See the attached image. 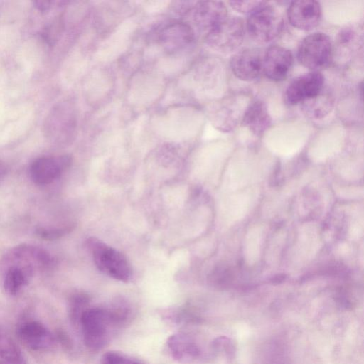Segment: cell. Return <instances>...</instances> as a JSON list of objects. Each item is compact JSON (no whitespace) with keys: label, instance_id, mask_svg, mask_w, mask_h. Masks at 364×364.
I'll return each mask as SVG.
<instances>
[{"label":"cell","instance_id":"23","mask_svg":"<svg viewBox=\"0 0 364 364\" xmlns=\"http://www.w3.org/2000/svg\"><path fill=\"white\" fill-rule=\"evenodd\" d=\"M73 230V225H66L60 228L38 227L36 229V234L43 240H55L63 237Z\"/></svg>","mask_w":364,"mask_h":364},{"label":"cell","instance_id":"11","mask_svg":"<svg viewBox=\"0 0 364 364\" xmlns=\"http://www.w3.org/2000/svg\"><path fill=\"white\" fill-rule=\"evenodd\" d=\"M291 52L279 46H270L262 58V70L265 76L275 82L284 80L292 66Z\"/></svg>","mask_w":364,"mask_h":364},{"label":"cell","instance_id":"22","mask_svg":"<svg viewBox=\"0 0 364 364\" xmlns=\"http://www.w3.org/2000/svg\"><path fill=\"white\" fill-rule=\"evenodd\" d=\"M100 364H145L141 360L124 353L109 350L101 357Z\"/></svg>","mask_w":364,"mask_h":364},{"label":"cell","instance_id":"25","mask_svg":"<svg viewBox=\"0 0 364 364\" xmlns=\"http://www.w3.org/2000/svg\"><path fill=\"white\" fill-rule=\"evenodd\" d=\"M8 173V168L6 164L0 160V183L4 180Z\"/></svg>","mask_w":364,"mask_h":364},{"label":"cell","instance_id":"2","mask_svg":"<svg viewBox=\"0 0 364 364\" xmlns=\"http://www.w3.org/2000/svg\"><path fill=\"white\" fill-rule=\"evenodd\" d=\"M87 247L97 269L108 277L124 282L132 277V268L119 251L96 237H89Z\"/></svg>","mask_w":364,"mask_h":364},{"label":"cell","instance_id":"19","mask_svg":"<svg viewBox=\"0 0 364 364\" xmlns=\"http://www.w3.org/2000/svg\"><path fill=\"white\" fill-rule=\"evenodd\" d=\"M0 364H28L21 348L8 338L0 337Z\"/></svg>","mask_w":364,"mask_h":364},{"label":"cell","instance_id":"10","mask_svg":"<svg viewBox=\"0 0 364 364\" xmlns=\"http://www.w3.org/2000/svg\"><path fill=\"white\" fill-rule=\"evenodd\" d=\"M287 16L294 27L303 31H311L320 23L321 5L319 2L314 0L292 1L288 8Z\"/></svg>","mask_w":364,"mask_h":364},{"label":"cell","instance_id":"1","mask_svg":"<svg viewBox=\"0 0 364 364\" xmlns=\"http://www.w3.org/2000/svg\"><path fill=\"white\" fill-rule=\"evenodd\" d=\"M79 326L84 344L92 351L103 348L115 331L121 328L112 318L107 305L88 307L82 314Z\"/></svg>","mask_w":364,"mask_h":364},{"label":"cell","instance_id":"5","mask_svg":"<svg viewBox=\"0 0 364 364\" xmlns=\"http://www.w3.org/2000/svg\"><path fill=\"white\" fill-rule=\"evenodd\" d=\"M332 55V45L328 36L316 32L305 37L297 52L299 63L304 67L318 71L326 67Z\"/></svg>","mask_w":364,"mask_h":364},{"label":"cell","instance_id":"7","mask_svg":"<svg viewBox=\"0 0 364 364\" xmlns=\"http://www.w3.org/2000/svg\"><path fill=\"white\" fill-rule=\"evenodd\" d=\"M71 164L72 157L68 154L39 157L30 166L31 178L37 185H48L60 178Z\"/></svg>","mask_w":364,"mask_h":364},{"label":"cell","instance_id":"26","mask_svg":"<svg viewBox=\"0 0 364 364\" xmlns=\"http://www.w3.org/2000/svg\"><path fill=\"white\" fill-rule=\"evenodd\" d=\"M34 4H36V6L38 7L40 10H46L48 9L50 4V1H35Z\"/></svg>","mask_w":364,"mask_h":364},{"label":"cell","instance_id":"20","mask_svg":"<svg viewBox=\"0 0 364 364\" xmlns=\"http://www.w3.org/2000/svg\"><path fill=\"white\" fill-rule=\"evenodd\" d=\"M90 299L84 292L73 294L68 299V314L70 322L73 325H79L80 318L84 311L88 308Z\"/></svg>","mask_w":364,"mask_h":364},{"label":"cell","instance_id":"12","mask_svg":"<svg viewBox=\"0 0 364 364\" xmlns=\"http://www.w3.org/2000/svg\"><path fill=\"white\" fill-rule=\"evenodd\" d=\"M262 57L258 50L245 48L237 52L230 60L233 74L243 81H252L262 71Z\"/></svg>","mask_w":364,"mask_h":364},{"label":"cell","instance_id":"3","mask_svg":"<svg viewBox=\"0 0 364 364\" xmlns=\"http://www.w3.org/2000/svg\"><path fill=\"white\" fill-rule=\"evenodd\" d=\"M166 348L171 358L181 364H203L215 356L211 348L207 350L194 335L186 332L171 335Z\"/></svg>","mask_w":364,"mask_h":364},{"label":"cell","instance_id":"17","mask_svg":"<svg viewBox=\"0 0 364 364\" xmlns=\"http://www.w3.org/2000/svg\"><path fill=\"white\" fill-rule=\"evenodd\" d=\"M159 314L166 323L173 326L193 324L200 321L197 312L188 305L164 309Z\"/></svg>","mask_w":364,"mask_h":364},{"label":"cell","instance_id":"9","mask_svg":"<svg viewBox=\"0 0 364 364\" xmlns=\"http://www.w3.org/2000/svg\"><path fill=\"white\" fill-rule=\"evenodd\" d=\"M17 335L22 344L33 350H50L57 343L56 336L44 324L34 320L22 323Z\"/></svg>","mask_w":364,"mask_h":364},{"label":"cell","instance_id":"14","mask_svg":"<svg viewBox=\"0 0 364 364\" xmlns=\"http://www.w3.org/2000/svg\"><path fill=\"white\" fill-rule=\"evenodd\" d=\"M193 31L188 25L174 23L164 27L159 35V40L168 51H177L188 46L193 39Z\"/></svg>","mask_w":364,"mask_h":364},{"label":"cell","instance_id":"24","mask_svg":"<svg viewBox=\"0 0 364 364\" xmlns=\"http://www.w3.org/2000/svg\"><path fill=\"white\" fill-rule=\"evenodd\" d=\"M267 4V2L264 1H232L230 2L231 7L235 10L250 14Z\"/></svg>","mask_w":364,"mask_h":364},{"label":"cell","instance_id":"4","mask_svg":"<svg viewBox=\"0 0 364 364\" xmlns=\"http://www.w3.org/2000/svg\"><path fill=\"white\" fill-rule=\"evenodd\" d=\"M246 28L254 41L265 44L273 41L281 33L283 19L278 11L267 3L250 15Z\"/></svg>","mask_w":364,"mask_h":364},{"label":"cell","instance_id":"21","mask_svg":"<svg viewBox=\"0 0 364 364\" xmlns=\"http://www.w3.org/2000/svg\"><path fill=\"white\" fill-rule=\"evenodd\" d=\"M210 348L214 355H224L228 358H233L235 353L234 342L226 336H220L215 338L210 343Z\"/></svg>","mask_w":364,"mask_h":364},{"label":"cell","instance_id":"16","mask_svg":"<svg viewBox=\"0 0 364 364\" xmlns=\"http://www.w3.org/2000/svg\"><path fill=\"white\" fill-rule=\"evenodd\" d=\"M271 117L265 103L256 100L250 104L246 109L242 124L255 134L259 135L264 132L270 126Z\"/></svg>","mask_w":364,"mask_h":364},{"label":"cell","instance_id":"15","mask_svg":"<svg viewBox=\"0 0 364 364\" xmlns=\"http://www.w3.org/2000/svg\"><path fill=\"white\" fill-rule=\"evenodd\" d=\"M34 267L31 265L13 263L5 270L3 287L10 296H16L26 286L33 274Z\"/></svg>","mask_w":364,"mask_h":364},{"label":"cell","instance_id":"8","mask_svg":"<svg viewBox=\"0 0 364 364\" xmlns=\"http://www.w3.org/2000/svg\"><path fill=\"white\" fill-rule=\"evenodd\" d=\"M324 77L318 71L299 75L289 84L285 98L289 105H296L311 99L322 92Z\"/></svg>","mask_w":364,"mask_h":364},{"label":"cell","instance_id":"6","mask_svg":"<svg viewBox=\"0 0 364 364\" xmlns=\"http://www.w3.org/2000/svg\"><path fill=\"white\" fill-rule=\"evenodd\" d=\"M245 24L237 16H228L222 23L206 34L207 43L216 50L231 53L242 43Z\"/></svg>","mask_w":364,"mask_h":364},{"label":"cell","instance_id":"18","mask_svg":"<svg viewBox=\"0 0 364 364\" xmlns=\"http://www.w3.org/2000/svg\"><path fill=\"white\" fill-rule=\"evenodd\" d=\"M333 105V100L328 94L322 92L316 97L302 102L304 112L309 117L320 119L328 114Z\"/></svg>","mask_w":364,"mask_h":364},{"label":"cell","instance_id":"13","mask_svg":"<svg viewBox=\"0 0 364 364\" xmlns=\"http://www.w3.org/2000/svg\"><path fill=\"white\" fill-rule=\"evenodd\" d=\"M193 11L195 23L207 33L228 17L227 8L221 1H199L195 5Z\"/></svg>","mask_w":364,"mask_h":364}]
</instances>
